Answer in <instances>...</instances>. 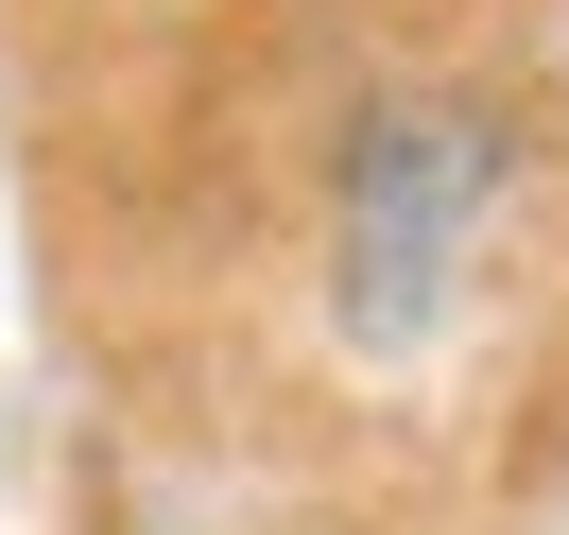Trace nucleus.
Returning a JSON list of instances; mask_svg holds the SVG:
<instances>
[]
</instances>
